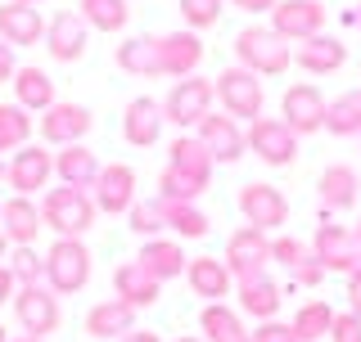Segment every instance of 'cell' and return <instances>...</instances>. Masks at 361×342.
Returning <instances> with one entry per match:
<instances>
[{"instance_id":"55","label":"cell","mask_w":361,"mask_h":342,"mask_svg":"<svg viewBox=\"0 0 361 342\" xmlns=\"http://www.w3.org/2000/svg\"><path fill=\"white\" fill-rule=\"evenodd\" d=\"M0 342H9V329L5 324H0Z\"/></svg>"},{"instance_id":"8","label":"cell","mask_w":361,"mask_h":342,"mask_svg":"<svg viewBox=\"0 0 361 342\" xmlns=\"http://www.w3.org/2000/svg\"><path fill=\"white\" fill-rule=\"evenodd\" d=\"M325 113H330V99H325L312 82L289 86L285 99H280V118H285V127L298 135V140H302V135L325 131Z\"/></svg>"},{"instance_id":"9","label":"cell","mask_w":361,"mask_h":342,"mask_svg":"<svg viewBox=\"0 0 361 342\" xmlns=\"http://www.w3.org/2000/svg\"><path fill=\"white\" fill-rule=\"evenodd\" d=\"M271 32L285 37L289 45L321 37L325 32V5L321 0H276V9H271Z\"/></svg>"},{"instance_id":"50","label":"cell","mask_w":361,"mask_h":342,"mask_svg":"<svg viewBox=\"0 0 361 342\" xmlns=\"http://www.w3.org/2000/svg\"><path fill=\"white\" fill-rule=\"evenodd\" d=\"M18 293V284H14V275H9V266H0V306H9V298Z\"/></svg>"},{"instance_id":"38","label":"cell","mask_w":361,"mask_h":342,"mask_svg":"<svg viewBox=\"0 0 361 342\" xmlns=\"http://www.w3.org/2000/svg\"><path fill=\"white\" fill-rule=\"evenodd\" d=\"M32 131H37V122L27 118V108H18V104H0V153L23 149V144L32 140Z\"/></svg>"},{"instance_id":"21","label":"cell","mask_w":361,"mask_h":342,"mask_svg":"<svg viewBox=\"0 0 361 342\" xmlns=\"http://www.w3.org/2000/svg\"><path fill=\"white\" fill-rule=\"evenodd\" d=\"M140 261L145 270H149V275L158 279V284H167V279H180L185 275V266H190V257H185V248H180V239H145L140 243Z\"/></svg>"},{"instance_id":"58","label":"cell","mask_w":361,"mask_h":342,"mask_svg":"<svg viewBox=\"0 0 361 342\" xmlns=\"http://www.w3.org/2000/svg\"><path fill=\"white\" fill-rule=\"evenodd\" d=\"M18 5H41V0H18Z\"/></svg>"},{"instance_id":"39","label":"cell","mask_w":361,"mask_h":342,"mask_svg":"<svg viewBox=\"0 0 361 342\" xmlns=\"http://www.w3.org/2000/svg\"><path fill=\"white\" fill-rule=\"evenodd\" d=\"M203 189H208V180L190 176L180 167H163V176H158V198H172V203H195Z\"/></svg>"},{"instance_id":"54","label":"cell","mask_w":361,"mask_h":342,"mask_svg":"<svg viewBox=\"0 0 361 342\" xmlns=\"http://www.w3.org/2000/svg\"><path fill=\"white\" fill-rule=\"evenodd\" d=\"M176 342H203V338L199 334H185V338H176Z\"/></svg>"},{"instance_id":"16","label":"cell","mask_w":361,"mask_h":342,"mask_svg":"<svg viewBox=\"0 0 361 342\" xmlns=\"http://www.w3.org/2000/svg\"><path fill=\"white\" fill-rule=\"evenodd\" d=\"M195 135L203 140V149L212 153V163H240L248 153V131L226 113H208V118L195 127Z\"/></svg>"},{"instance_id":"61","label":"cell","mask_w":361,"mask_h":342,"mask_svg":"<svg viewBox=\"0 0 361 342\" xmlns=\"http://www.w3.org/2000/svg\"><path fill=\"white\" fill-rule=\"evenodd\" d=\"M357 140H361V135H357Z\"/></svg>"},{"instance_id":"30","label":"cell","mask_w":361,"mask_h":342,"mask_svg":"<svg viewBox=\"0 0 361 342\" xmlns=\"http://www.w3.org/2000/svg\"><path fill=\"white\" fill-rule=\"evenodd\" d=\"M122 72L131 77H163V59H158V37H127L113 50Z\"/></svg>"},{"instance_id":"43","label":"cell","mask_w":361,"mask_h":342,"mask_svg":"<svg viewBox=\"0 0 361 342\" xmlns=\"http://www.w3.org/2000/svg\"><path fill=\"white\" fill-rule=\"evenodd\" d=\"M302 257H312L302 239H293V234H280V239H271V261H280V266H289V270H293Z\"/></svg>"},{"instance_id":"42","label":"cell","mask_w":361,"mask_h":342,"mask_svg":"<svg viewBox=\"0 0 361 342\" xmlns=\"http://www.w3.org/2000/svg\"><path fill=\"white\" fill-rule=\"evenodd\" d=\"M221 5L226 0H180V18H185L190 32H208L221 18Z\"/></svg>"},{"instance_id":"13","label":"cell","mask_w":361,"mask_h":342,"mask_svg":"<svg viewBox=\"0 0 361 342\" xmlns=\"http://www.w3.org/2000/svg\"><path fill=\"white\" fill-rule=\"evenodd\" d=\"M240 212H244V221L253 225V230H280V225L289 221V198L280 194L276 185H262V180H253V185H244L240 189Z\"/></svg>"},{"instance_id":"28","label":"cell","mask_w":361,"mask_h":342,"mask_svg":"<svg viewBox=\"0 0 361 342\" xmlns=\"http://www.w3.org/2000/svg\"><path fill=\"white\" fill-rule=\"evenodd\" d=\"M99 167L104 163H99L86 144H63V149L54 153V176H59L63 185H73V189H95Z\"/></svg>"},{"instance_id":"20","label":"cell","mask_w":361,"mask_h":342,"mask_svg":"<svg viewBox=\"0 0 361 342\" xmlns=\"http://www.w3.org/2000/svg\"><path fill=\"white\" fill-rule=\"evenodd\" d=\"M293 63H298L302 72H312V77H330V72H338V68L348 63V45L338 37H325L321 32V37L293 45Z\"/></svg>"},{"instance_id":"14","label":"cell","mask_w":361,"mask_h":342,"mask_svg":"<svg viewBox=\"0 0 361 342\" xmlns=\"http://www.w3.org/2000/svg\"><path fill=\"white\" fill-rule=\"evenodd\" d=\"M86 45H90V27L77 9H59L45 23V50H50V59L77 63V59H86Z\"/></svg>"},{"instance_id":"35","label":"cell","mask_w":361,"mask_h":342,"mask_svg":"<svg viewBox=\"0 0 361 342\" xmlns=\"http://www.w3.org/2000/svg\"><path fill=\"white\" fill-rule=\"evenodd\" d=\"M330 324H334V306L330 302H321V298H312V302H302L298 311H293V338L298 342H321V338H330Z\"/></svg>"},{"instance_id":"22","label":"cell","mask_w":361,"mask_h":342,"mask_svg":"<svg viewBox=\"0 0 361 342\" xmlns=\"http://www.w3.org/2000/svg\"><path fill=\"white\" fill-rule=\"evenodd\" d=\"M41 203H32L27 194H14V198H5V212H0V230L9 234V243L14 248H32L41 234Z\"/></svg>"},{"instance_id":"1","label":"cell","mask_w":361,"mask_h":342,"mask_svg":"<svg viewBox=\"0 0 361 342\" xmlns=\"http://www.w3.org/2000/svg\"><path fill=\"white\" fill-rule=\"evenodd\" d=\"M235 59H240V68H248L257 77H280L293 63V45L285 37H276L271 27H262V23H248L235 37Z\"/></svg>"},{"instance_id":"10","label":"cell","mask_w":361,"mask_h":342,"mask_svg":"<svg viewBox=\"0 0 361 342\" xmlns=\"http://www.w3.org/2000/svg\"><path fill=\"white\" fill-rule=\"evenodd\" d=\"M226 270H231L235 279H253V275H267L271 266V239L262 230H253V225H240L231 239H226Z\"/></svg>"},{"instance_id":"60","label":"cell","mask_w":361,"mask_h":342,"mask_svg":"<svg viewBox=\"0 0 361 342\" xmlns=\"http://www.w3.org/2000/svg\"><path fill=\"white\" fill-rule=\"evenodd\" d=\"M0 212H5V198H0Z\"/></svg>"},{"instance_id":"56","label":"cell","mask_w":361,"mask_h":342,"mask_svg":"<svg viewBox=\"0 0 361 342\" xmlns=\"http://www.w3.org/2000/svg\"><path fill=\"white\" fill-rule=\"evenodd\" d=\"M5 167H9V163H5V158H0V180H5Z\"/></svg>"},{"instance_id":"53","label":"cell","mask_w":361,"mask_h":342,"mask_svg":"<svg viewBox=\"0 0 361 342\" xmlns=\"http://www.w3.org/2000/svg\"><path fill=\"white\" fill-rule=\"evenodd\" d=\"M9 342H45V338H27V334H18V338H9Z\"/></svg>"},{"instance_id":"40","label":"cell","mask_w":361,"mask_h":342,"mask_svg":"<svg viewBox=\"0 0 361 342\" xmlns=\"http://www.w3.org/2000/svg\"><path fill=\"white\" fill-rule=\"evenodd\" d=\"M127 225L140 239H158L163 234V212H158V198H135L127 212Z\"/></svg>"},{"instance_id":"12","label":"cell","mask_w":361,"mask_h":342,"mask_svg":"<svg viewBox=\"0 0 361 342\" xmlns=\"http://www.w3.org/2000/svg\"><path fill=\"white\" fill-rule=\"evenodd\" d=\"M90 127H95V118H90V108L82 104H68V99H59V104H50L41 113V122H37V131H41V144H82Z\"/></svg>"},{"instance_id":"4","label":"cell","mask_w":361,"mask_h":342,"mask_svg":"<svg viewBox=\"0 0 361 342\" xmlns=\"http://www.w3.org/2000/svg\"><path fill=\"white\" fill-rule=\"evenodd\" d=\"M45 284L59 298H73L90 284V248L82 239H54L45 248Z\"/></svg>"},{"instance_id":"41","label":"cell","mask_w":361,"mask_h":342,"mask_svg":"<svg viewBox=\"0 0 361 342\" xmlns=\"http://www.w3.org/2000/svg\"><path fill=\"white\" fill-rule=\"evenodd\" d=\"M9 275H14V284H45V257L37 248H14L9 253Z\"/></svg>"},{"instance_id":"6","label":"cell","mask_w":361,"mask_h":342,"mask_svg":"<svg viewBox=\"0 0 361 342\" xmlns=\"http://www.w3.org/2000/svg\"><path fill=\"white\" fill-rule=\"evenodd\" d=\"M212 104H217V90H212L208 77H180V82L167 90V99H163V118L172 122L176 131H190V127H199L203 118L212 113Z\"/></svg>"},{"instance_id":"26","label":"cell","mask_w":361,"mask_h":342,"mask_svg":"<svg viewBox=\"0 0 361 342\" xmlns=\"http://www.w3.org/2000/svg\"><path fill=\"white\" fill-rule=\"evenodd\" d=\"M113 293H118L127 306H135V311H145V306L158 302V293H163V284H158L149 270L140 266V261H122L118 270H113Z\"/></svg>"},{"instance_id":"32","label":"cell","mask_w":361,"mask_h":342,"mask_svg":"<svg viewBox=\"0 0 361 342\" xmlns=\"http://www.w3.org/2000/svg\"><path fill=\"white\" fill-rule=\"evenodd\" d=\"M199 329H203V342H248V329L240 320V311H231L226 302H208L199 315Z\"/></svg>"},{"instance_id":"57","label":"cell","mask_w":361,"mask_h":342,"mask_svg":"<svg viewBox=\"0 0 361 342\" xmlns=\"http://www.w3.org/2000/svg\"><path fill=\"white\" fill-rule=\"evenodd\" d=\"M357 248H361V221H357Z\"/></svg>"},{"instance_id":"3","label":"cell","mask_w":361,"mask_h":342,"mask_svg":"<svg viewBox=\"0 0 361 342\" xmlns=\"http://www.w3.org/2000/svg\"><path fill=\"white\" fill-rule=\"evenodd\" d=\"M212 90H217V104L226 108V118L235 122H257L262 118V104H267V90H262V77L248 72V68H221L212 77Z\"/></svg>"},{"instance_id":"24","label":"cell","mask_w":361,"mask_h":342,"mask_svg":"<svg viewBox=\"0 0 361 342\" xmlns=\"http://www.w3.org/2000/svg\"><path fill=\"white\" fill-rule=\"evenodd\" d=\"M0 37H5L14 50L23 45H37L45 37V18L37 5H18V0H5L0 5Z\"/></svg>"},{"instance_id":"29","label":"cell","mask_w":361,"mask_h":342,"mask_svg":"<svg viewBox=\"0 0 361 342\" xmlns=\"http://www.w3.org/2000/svg\"><path fill=\"white\" fill-rule=\"evenodd\" d=\"M135 329V306H127L122 298H109L86 311V334L90 338H122Z\"/></svg>"},{"instance_id":"34","label":"cell","mask_w":361,"mask_h":342,"mask_svg":"<svg viewBox=\"0 0 361 342\" xmlns=\"http://www.w3.org/2000/svg\"><path fill=\"white\" fill-rule=\"evenodd\" d=\"M158 212H163V230H172L180 243H185V239H203V234H208V216H203L195 203L158 198Z\"/></svg>"},{"instance_id":"19","label":"cell","mask_w":361,"mask_h":342,"mask_svg":"<svg viewBox=\"0 0 361 342\" xmlns=\"http://www.w3.org/2000/svg\"><path fill=\"white\" fill-rule=\"evenodd\" d=\"M163 127H167V118H163V104L154 95H135L127 104V113H122V135H127V144H135V149L158 144Z\"/></svg>"},{"instance_id":"11","label":"cell","mask_w":361,"mask_h":342,"mask_svg":"<svg viewBox=\"0 0 361 342\" xmlns=\"http://www.w3.org/2000/svg\"><path fill=\"white\" fill-rule=\"evenodd\" d=\"M248 153H257L267 167H289L298 158V135L285 127V118L248 122Z\"/></svg>"},{"instance_id":"37","label":"cell","mask_w":361,"mask_h":342,"mask_svg":"<svg viewBox=\"0 0 361 342\" xmlns=\"http://www.w3.org/2000/svg\"><path fill=\"white\" fill-rule=\"evenodd\" d=\"M77 14L86 18L90 32H122L131 9H127V0H77Z\"/></svg>"},{"instance_id":"36","label":"cell","mask_w":361,"mask_h":342,"mask_svg":"<svg viewBox=\"0 0 361 342\" xmlns=\"http://www.w3.org/2000/svg\"><path fill=\"white\" fill-rule=\"evenodd\" d=\"M325 131L348 140V135H361V86L343 90L338 99H330V113H325Z\"/></svg>"},{"instance_id":"51","label":"cell","mask_w":361,"mask_h":342,"mask_svg":"<svg viewBox=\"0 0 361 342\" xmlns=\"http://www.w3.org/2000/svg\"><path fill=\"white\" fill-rule=\"evenodd\" d=\"M118 342H163V338H158V334H154V329H140V324H135V329H131V334H122Z\"/></svg>"},{"instance_id":"7","label":"cell","mask_w":361,"mask_h":342,"mask_svg":"<svg viewBox=\"0 0 361 342\" xmlns=\"http://www.w3.org/2000/svg\"><path fill=\"white\" fill-rule=\"evenodd\" d=\"M312 257L325 266V275H353L361 266V248H357V230H348V225H316L312 234Z\"/></svg>"},{"instance_id":"23","label":"cell","mask_w":361,"mask_h":342,"mask_svg":"<svg viewBox=\"0 0 361 342\" xmlns=\"http://www.w3.org/2000/svg\"><path fill=\"white\" fill-rule=\"evenodd\" d=\"M185 279H190V293L203 298V302H221V298H231V289H235V275L226 270L221 257H195L185 266Z\"/></svg>"},{"instance_id":"27","label":"cell","mask_w":361,"mask_h":342,"mask_svg":"<svg viewBox=\"0 0 361 342\" xmlns=\"http://www.w3.org/2000/svg\"><path fill=\"white\" fill-rule=\"evenodd\" d=\"M235 298H240V311L253 315L257 324L276 320L280 311V284L271 275H253V279H235Z\"/></svg>"},{"instance_id":"46","label":"cell","mask_w":361,"mask_h":342,"mask_svg":"<svg viewBox=\"0 0 361 342\" xmlns=\"http://www.w3.org/2000/svg\"><path fill=\"white\" fill-rule=\"evenodd\" d=\"M248 342H298L293 338V329L289 324H280V320H262L253 329V334H248Z\"/></svg>"},{"instance_id":"15","label":"cell","mask_w":361,"mask_h":342,"mask_svg":"<svg viewBox=\"0 0 361 342\" xmlns=\"http://www.w3.org/2000/svg\"><path fill=\"white\" fill-rule=\"evenodd\" d=\"M50 176H54V153H45V144H23V149H14V158L5 167L9 189L27 194V198L50 185Z\"/></svg>"},{"instance_id":"52","label":"cell","mask_w":361,"mask_h":342,"mask_svg":"<svg viewBox=\"0 0 361 342\" xmlns=\"http://www.w3.org/2000/svg\"><path fill=\"white\" fill-rule=\"evenodd\" d=\"M9 248H14V243H9V234H5V230H0V261H5V257H9Z\"/></svg>"},{"instance_id":"5","label":"cell","mask_w":361,"mask_h":342,"mask_svg":"<svg viewBox=\"0 0 361 342\" xmlns=\"http://www.w3.org/2000/svg\"><path fill=\"white\" fill-rule=\"evenodd\" d=\"M14 320L23 324L27 338H50L54 329L63 324V311H59V293L50 284H18L14 293Z\"/></svg>"},{"instance_id":"18","label":"cell","mask_w":361,"mask_h":342,"mask_svg":"<svg viewBox=\"0 0 361 342\" xmlns=\"http://www.w3.org/2000/svg\"><path fill=\"white\" fill-rule=\"evenodd\" d=\"M158 59H163V77H195L199 63H203V41L199 32L190 27H176V32H163L158 37Z\"/></svg>"},{"instance_id":"45","label":"cell","mask_w":361,"mask_h":342,"mask_svg":"<svg viewBox=\"0 0 361 342\" xmlns=\"http://www.w3.org/2000/svg\"><path fill=\"white\" fill-rule=\"evenodd\" d=\"M289 275H293V284H298V289H316V284L325 279V266H321V261H316V257H302L298 266L289 270Z\"/></svg>"},{"instance_id":"25","label":"cell","mask_w":361,"mask_h":342,"mask_svg":"<svg viewBox=\"0 0 361 342\" xmlns=\"http://www.w3.org/2000/svg\"><path fill=\"white\" fill-rule=\"evenodd\" d=\"M357 194H361V180L348 163H330L316 180V198H321L325 212H348L357 203Z\"/></svg>"},{"instance_id":"59","label":"cell","mask_w":361,"mask_h":342,"mask_svg":"<svg viewBox=\"0 0 361 342\" xmlns=\"http://www.w3.org/2000/svg\"><path fill=\"white\" fill-rule=\"evenodd\" d=\"M357 27H361V9H357Z\"/></svg>"},{"instance_id":"49","label":"cell","mask_w":361,"mask_h":342,"mask_svg":"<svg viewBox=\"0 0 361 342\" xmlns=\"http://www.w3.org/2000/svg\"><path fill=\"white\" fill-rule=\"evenodd\" d=\"M235 9H244V14H271L276 9V0H231Z\"/></svg>"},{"instance_id":"48","label":"cell","mask_w":361,"mask_h":342,"mask_svg":"<svg viewBox=\"0 0 361 342\" xmlns=\"http://www.w3.org/2000/svg\"><path fill=\"white\" fill-rule=\"evenodd\" d=\"M348 311L353 315H361V266L348 275Z\"/></svg>"},{"instance_id":"2","label":"cell","mask_w":361,"mask_h":342,"mask_svg":"<svg viewBox=\"0 0 361 342\" xmlns=\"http://www.w3.org/2000/svg\"><path fill=\"white\" fill-rule=\"evenodd\" d=\"M95 216H99V208H95V198H90V189H73V185L45 189L41 221L59 239H82L90 225H95Z\"/></svg>"},{"instance_id":"17","label":"cell","mask_w":361,"mask_h":342,"mask_svg":"<svg viewBox=\"0 0 361 342\" xmlns=\"http://www.w3.org/2000/svg\"><path fill=\"white\" fill-rule=\"evenodd\" d=\"M90 198H95L99 212L127 216L131 203H135V167H127V163H104V167H99L95 189H90Z\"/></svg>"},{"instance_id":"31","label":"cell","mask_w":361,"mask_h":342,"mask_svg":"<svg viewBox=\"0 0 361 342\" xmlns=\"http://www.w3.org/2000/svg\"><path fill=\"white\" fill-rule=\"evenodd\" d=\"M9 86H14V104L27 108V113H45L50 104H59V99H54V82L45 77V68H18Z\"/></svg>"},{"instance_id":"33","label":"cell","mask_w":361,"mask_h":342,"mask_svg":"<svg viewBox=\"0 0 361 342\" xmlns=\"http://www.w3.org/2000/svg\"><path fill=\"white\" fill-rule=\"evenodd\" d=\"M167 167H180V171H190V176H199V180H212V153L203 149V140L199 135H190V131H180L176 140H172V149H167Z\"/></svg>"},{"instance_id":"47","label":"cell","mask_w":361,"mask_h":342,"mask_svg":"<svg viewBox=\"0 0 361 342\" xmlns=\"http://www.w3.org/2000/svg\"><path fill=\"white\" fill-rule=\"evenodd\" d=\"M18 72V59H14V45H9L5 37H0V82H14Z\"/></svg>"},{"instance_id":"44","label":"cell","mask_w":361,"mask_h":342,"mask_svg":"<svg viewBox=\"0 0 361 342\" xmlns=\"http://www.w3.org/2000/svg\"><path fill=\"white\" fill-rule=\"evenodd\" d=\"M330 342H361V315H353V311H334Z\"/></svg>"}]
</instances>
